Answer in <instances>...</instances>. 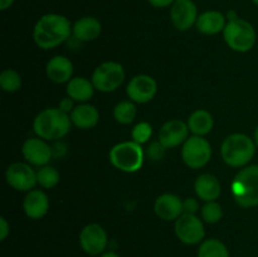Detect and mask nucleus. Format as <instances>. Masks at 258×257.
Returning <instances> with one entry per match:
<instances>
[{"mask_svg":"<svg viewBox=\"0 0 258 257\" xmlns=\"http://www.w3.org/2000/svg\"><path fill=\"white\" fill-rule=\"evenodd\" d=\"M22 86V77L14 70H4L0 75V87L5 92H15Z\"/></svg>","mask_w":258,"mask_h":257,"instance_id":"cd10ccee","label":"nucleus"},{"mask_svg":"<svg viewBox=\"0 0 258 257\" xmlns=\"http://www.w3.org/2000/svg\"><path fill=\"white\" fill-rule=\"evenodd\" d=\"M125 80L123 67L117 62H105L98 66L92 73L93 86L101 92L116 91Z\"/></svg>","mask_w":258,"mask_h":257,"instance_id":"0eeeda50","label":"nucleus"},{"mask_svg":"<svg viewBox=\"0 0 258 257\" xmlns=\"http://www.w3.org/2000/svg\"><path fill=\"white\" fill-rule=\"evenodd\" d=\"M7 183L19 191H30L38 184L37 173L24 163H14L5 173Z\"/></svg>","mask_w":258,"mask_h":257,"instance_id":"f8f14e48","label":"nucleus"},{"mask_svg":"<svg viewBox=\"0 0 258 257\" xmlns=\"http://www.w3.org/2000/svg\"><path fill=\"white\" fill-rule=\"evenodd\" d=\"M188 127L196 136H204L212 131L214 126L213 116L207 110H197L189 116Z\"/></svg>","mask_w":258,"mask_h":257,"instance_id":"b1692460","label":"nucleus"},{"mask_svg":"<svg viewBox=\"0 0 258 257\" xmlns=\"http://www.w3.org/2000/svg\"><path fill=\"white\" fill-rule=\"evenodd\" d=\"M100 120V113L98 110L92 105H80L73 108L71 112V121L73 125L82 130L95 127Z\"/></svg>","mask_w":258,"mask_h":257,"instance_id":"4be33fe9","label":"nucleus"},{"mask_svg":"<svg viewBox=\"0 0 258 257\" xmlns=\"http://www.w3.org/2000/svg\"><path fill=\"white\" fill-rule=\"evenodd\" d=\"M256 153V144L244 134H232L227 136L221 146V155L224 163L232 168L247 165Z\"/></svg>","mask_w":258,"mask_h":257,"instance_id":"7ed1b4c3","label":"nucleus"},{"mask_svg":"<svg viewBox=\"0 0 258 257\" xmlns=\"http://www.w3.org/2000/svg\"><path fill=\"white\" fill-rule=\"evenodd\" d=\"M197 257H229V249L223 242L217 238L204 239L199 244Z\"/></svg>","mask_w":258,"mask_h":257,"instance_id":"393cba45","label":"nucleus"},{"mask_svg":"<svg viewBox=\"0 0 258 257\" xmlns=\"http://www.w3.org/2000/svg\"><path fill=\"white\" fill-rule=\"evenodd\" d=\"M175 234L184 244L202 243L206 237L203 222L196 214L183 213L175 221Z\"/></svg>","mask_w":258,"mask_h":257,"instance_id":"1a4fd4ad","label":"nucleus"},{"mask_svg":"<svg viewBox=\"0 0 258 257\" xmlns=\"http://www.w3.org/2000/svg\"><path fill=\"white\" fill-rule=\"evenodd\" d=\"M144 153L140 144L125 141L113 146L110 151V161L116 169L125 173H135L144 164Z\"/></svg>","mask_w":258,"mask_h":257,"instance_id":"423d86ee","label":"nucleus"},{"mask_svg":"<svg viewBox=\"0 0 258 257\" xmlns=\"http://www.w3.org/2000/svg\"><path fill=\"white\" fill-rule=\"evenodd\" d=\"M15 0H0V9L2 10H8L9 8L13 7Z\"/></svg>","mask_w":258,"mask_h":257,"instance_id":"c9c22d12","label":"nucleus"},{"mask_svg":"<svg viewBox=\"0 0 258 257\" xmlns=\"http://www.w3.org/2000/svg\"><path fill=\"white\" fill-rule=\"evenodd\" d=\"M156 91H158V83L148 75H139L131 78L126 88L128 98L136 103L150 102L155 97Z\"/></svg>","mask_w":258,"mask_h":257,"instance_id":"ddd939ff","label":"nucleus"},{"mask_svg":"<svg viewBox=\"0 0 258 257\" xmlns=\"http://www.w3.org/2000/svg\"><path fill=\"white\" fill-rule=\"evenodd\" d=\"M252 3H253L254 5H257V7H258V0H252Z\"/></svg>","mask_w":258,"mask_h":257,"instance_id":"58836bf2","label":"nucleus"},{"mask_svg":"<svg viewBox=\"0 0 258 257\" xmlns=\"http://www.w3.org/2000/svg\"><path fill=\"white\" fill-rule=\"evenodd\" d=\"M181 158L186 166L201 169L209 163L212 158V146L203 136H191L183 144Z\"/></svg>","mask_w":258,"mask_h":257,"instance_id":"6e6552de","label":"nucleus"},{"mask_svg":"<svg viewBox=\"0 0 258 257\" xmlns=\"http://www.w3.org/2000/svg\"><path fill=\"white\" fill-rule=\"evenodd\" d=\"M188 123L181 120H170L159 131V141L165 149H173L188 140Z\"/></svg>","mask_w":258,"mask_h":257,"instance_id":"4468645a","label":"nucleus"},{"mask_svg":"<svg viewBox=\"0 0 258 257\" xmlns=\"http://www.w3.org/2000/svg\"><path fill=\"white\" fill-rule=\"evenodd\" d=\"M198 8L193 0H175L170 7L171 24L179 32H186L198 19Z\"/></svg>","mask_w":258,"mask_h":257,"instance_id":"9b49d317","label":"nucleus"},{"mask_svg":"<svg viewBox=\"0 0 258 257\" xmlns=\"http://www.w3.org/2000/svg\"><path fill=\"white\" fill-rule=\"evenodd\" d=\"M136 106L133 101H122L113 108V117L118 123L128 125L136 117Z\"/></svg>","mask_w":258,"mask_h":257,"instance_id":"a878e982","label":"nucleus"},{"mask_svg":"<svg viewBox=\"0 0 258 257\" xmlns=\"http://www.w3.org/2000/svg\"><path fill=\"white\" fill-rule=\"evenodd\" d=\"M156 216L164 221H176L183 212V201L178 196L171 193L161 194L154 204Z\"/></svg>","mask_w":258,"mask_h":257,"instance_id":"dca6fc26","label":"nucleus"},{"mask_svg":"<svg viewBox=\"0 0 258 257\" xmlns=\"http://www.w3.org/2000/svg\"><path fill=\"white\" fill-rule=\"evenodd\" d=\"M10 234V226L4 217L0 218V241H5Z\"/></svg>","mask_w":258,"mask_h":257,"instance_id":"473e14b6","label":"nucleus"},{"mask_svg":"<svg viewBox=\"0 0 258 257\" xmlns=\"http://www.w3.org/2000/svg\"><path fill=\"white\" fill-rule=\"evenodd\" d=\"M45 72L54 83H68L72 80L73 63L64 55H55L47 63Z\"/></svg>","mask_w":258,"mask_h":257,"instance_id":"6ab92c4d","label":"nucleus"},{"mask_svg":"<svg viewBox=\"0 0 258 257\" xmlns=\"http://www.w3.org/2000/svg\"><path fill=\"white\" fill-rule=\"evenodd\" d=\"M102 32L101 22L95 17H82L76 20L72 27V34L80 42H91L100 37Z\"/></svg>","mask_w":258,"mask_h":257,"instance_id":"aec40b11","label":"nucleus"},{"mask_svg":"<svg viewBox=\"0 0 258 257\" xmlns=\"http://www.w3.org/2000/svg\"><path fill=\"white\" fill-rule=\"evenodd\" d=\"M95 90L92 81H88L85 77H75L67 83V96L78 102L91 100Z\"/></svg>","mask_w":258,"mask_h":257,"instance_id":"5701e85b","label":"nucleus"},{"mask_svg":"<svg viewBox=\"0 0 258 257\" xmlns=\"http://www.w3.org/2000/svg\"><path fill=\"white\" fill-rule=\"evenodd\" d=\"M22 153L25 160L35 166H45L53 156L52 148L40 138H30L25 140Z\"/></svg>","mask_w":258,"mask_h":257,"instance_id":"2eb2a0df","label":"nucleus"},{"mask_svg":"<svg viewBox=\"0 0 258 257\" xmlns=\"http://www.w3.org/2000/svg\"><path fill=\"white\" fill-rule=\"evenodd\" d=\"M199 209V203L194 198H186L183 201V212L186 214H196Z\"/></svg>","mask_w":258,"mask_h":257,"instance_id":"2f4dec72","label":"nucleus"},{"mask_svg":"<svg viewBox=\"0 0 258 257\" xmlns=\"http://www.w3.org/2000/svg\"><path fill=\"white\" fill-rule=\"evenodd\" d=\"M227 25V17L218 10H207L199 14L196 27L199 33L206 35H216L223 33Z\"/></svg>","mask_w":258,"mask_h":257,"instance_id":"f3484780","label":"nucleus"},{"mask_svg":"<svg viewBox=\"0 0 258 257\" xmlns=\"http://www.w3.org/2000/svg\"><path fill=\"white\" fill-rule=\"evenodd\" d=\"M23 209H24L28 218L40 219L48 213L49 199H48L47 194L44 191L38 190V189L30 190L28 191L24 202H23Z\"/></svg>","mask_w":258,"mask_h":257,"instance_id":"a211bd4d","label":"nucleus"},{"mask_svg":"<svg viewBox=\"0 0 258 257\" xmlns=\"http://www.w3.org/2000/svg\"><path fill=\"white\" fill-rule=\"evenodd\" d=\"M253 141H254V144H256V146H257V148H258V126H257V128H256V130H254Z\"/></svg>","mask_w":258,"mask_h":257,"instance_id":"4c0bfd02","label":"nucleus"},{"mask_svg":"<svg viewBox=\"0 0 258 257\" xmlns=\"http://www.w3.org/2000/svg\"><path fill=\"white\" fill-rule=\"evenodd\" d=\"M151 134H153V126H151L149 122L138 123V125L133 128V131H131L133 141L140 144V145L148 143Z\"/></svg>","mask_w":258,"mask_h":257,"instance_id":"c756f323","label":"nucleus"},{"mask_svg":"<svg viewBox=\"0 0 258 257\" xmlns=\"http://www.w3.org/2000/svg\"><path fill=\"white\" fill-rule=\"evenodd\" d=\"M165 150L166 149L161 145L160 141H155V143H153L149 146L146 154H148L149 158L153 159V160H160V159H163Z\"/></svg>","mask_w":258,"mask_h":257,"instance_id":"7c9ffc66","label":"nucleus"},{"mask_svg":"<svg viewBox=\"0 0 258 257\" xmlns=\"http://www.w3.org/2000/svg\"><path fill=\"white\" fill-rule=\"evenodd\" d=\"M223 37L231 49L239 53H246L254 47L257 40L253 25L247 20L237 18L228 20L223 30Z\"/></svg>","mask_w":258,"mask_h":257,"instance_id":"39448f33","label":"nucleus"},{"mask_svg":"<svg viewBox=\"0 0 258 257\" xmlns=\"http://www.w3.org/2000/svg\"><path fill=\"white\" fill-rule=\"evenodd\" d=\"M72 27L68 18L57 13L42 15L33 29V39L42 49H53L67 42L72 34Z\"/></svg>","mask_w":258,"mask_h":257,"instance_id":"f257e3e1","label":"nucleus"},{"mask_svg":"<svg viewBox=\"0 0 258 257\" xmlns=\"http://www.w3.org/2000/svg\"><path fill=\"white\" fill-rule=\"evenodd\" d=\"M108 243L105 229L97 223H90L80 233V246L88 256H101Z\"/></svg>","mask_w":258,"mask_h":257,"instance_id":"9d476101","label":"nucleus"},{"mask_svg":"<svg viewBox=\"0 0 258 257\" xmlns=\"http://www.w3.org/2000/svg\"><path fill=\"white\" fill-rule=\"evenodd\" d=\"M223 217V209L219 203L214 202H207L203 207H202V218L207 223H217Z\"/></svg>","mask_w":258,"mask_h":257,"instance_id":"c85d7f7f","label":"nucleus"},{"mask_svg":"<svg viewBox=\"0 0 258 257\" xmlns=\"http://www.w3.org/2000/svg\"><path fill=\"white\" fill-rule=\"evenodd\" d=\"M232 194L237 204L243 208L258 206V165L247 166L234 176Z\"/></svg>","mask_w":258,"mask_h":257,"instance_id":"20e7f679","label":"nucleus"},{"mask_svg":"<svg viewBox=\"0 0 258 257\" xmlns=\"http://www.w3.org/2000/svg\"><path fill=\"white\" fill-rule=\"evenodd\" d=\"M37 179H38V184L40 186L45 189H50L54 188L58 183H59L60 175L58 173V170L53 166H42L39 170L37 171Z\"/></svg>","mask_w":258,"mask_h":257,"instance_id":"bb28decb","label":"nucleus"},{"mask_svg":"<svg viewBox=\"0 0 258 257\" xmlns=\"http://www.w3.org/2000/svg\"><path fill=\"white\" fill-rule=\"evenodd\" d=\"M149 4L158 9H163V8H169L175 3V0H148Z\"/></svg>","mask_w":258,"mask_h":257,"instance_id":"f704fd0d","label":"nucleus"},{"mask_svg":"<svg viewBox=\"0 0 258 257\" xmlns=\"http://www.w3.org/2000/svg\"><path fill=\"white\" fill-rule=\"evenodd\" d=\"M71 116L59 107L45 108L34 118L33 128L38 138L43 140L57 141L64 138L71 130Z\"/></svg>","mask_w":258,"mask_h":257,"instance_id":"f03ea898","label":"nucleus"},{"mask_svg":"<svg viewBox=\"0 0 258 257\" xmlns=\"http://www.w3.org/2000/svg\"><path fill=\"white\" fill-rule=\"evenodd\" d=\"M98 257H120V256H118L116 252L110 251V252H103V253L101 254V256H98Z\"/></svg>","mask_w":258,"mask_h":257,"instance_id":"e433bc0d","label":"nucleus"},{"mask_svg":"<svg viewBox=\"0 0 258 257\" xmlns=\"http://www.w3.org/2000/svg\"><path fill=\"white\" fill-rule=\"evenodd\" d=\"M58 107L63 111V112L68 113V112H72L73 111V100L71 97H64L63 100H60L59 106Z\"/></svg>","mask_w":258,"mask_h":257,"instance_id":"72a5a7b5","label":"nucleus"},{"mask_svg":"<svg viewBox=\"0 0 258 257\" xmlns=\"http://www.w3.org/2000/svg\"><path fill=\"white\" fill-rule=\"evenodd\" d=\"M196 193L202 201L204 202H214L221 196V183L218 179L212 174H202L197 178L194 183Z\"/></svg>","mask_w":258,"mask_h":257,"instance_id":"412c9836","label":"nucleus"}]
</instances>
